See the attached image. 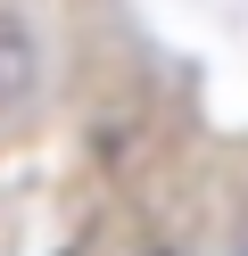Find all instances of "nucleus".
<instances>
[{
	"instance_id": "1",
	"label": "nucleus",
	"mask_w": 248,
	"mask_h": 256,
	"mask_svg": "<svg viewBox=\"0 0 248 256\" xmlns=\"http://www.w3.org/2000/svg\"><path fill=\"white\" fill-rule=\"evenodd\" d=\"M33 91H42V42H33V25L17 8H0V124L25 116Z\"/></svg>"
},
{
	"instance_id": "2",
	"label": "nucleus",
	"mask_w": 248,
	"mask_h": 256,
	"mask_svg": "<svg viewBox=\"0 0 248 256\" xmlns=\"http://www.w3.org/2000/svg\"><path fill=\"white\" fill-rule=\"evenodd\" d=\"M149 256H174V248H149Z\"/></svg>"
}]
</instances>
